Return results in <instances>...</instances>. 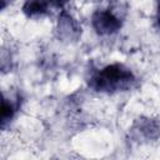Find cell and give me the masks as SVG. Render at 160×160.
<instances>
[{
  "label": "cell",
  "instance_id": "obj_1",
  "mask_svg": "<svg viewBox=\"0 0 160 160\" xmlns=\"http://www.w3.org/2000/svg\"><path fill=\"white\" fill-rule=\"evenodd\" d=\"M136 81L130 68L121 62H111L92 71L88 79L89 86L98 92L114 94L130 90Z\"/></svg>",
  "mask_w": 160,
  "mask_h": 160
},
{
  "label": "cell",
  "instance_id": "obj_2",
  "mask_svg": "<svg viewBox=\"0 0 160 160\" xmlns=\"http://www.w3.org/2000/svg\"><path fill=\"white\" fill-rule=\"evenodd\" d=\"M91 26L100 36L116 34L122 26V19L112 9H98L91 16Z\"/></svg>",
  "mask_w": 160,
  "mask_h": 160
},
{
  "label": "cell",
  "instance_id": "obj_3",
  "mask_svg": "<svg viewBox=\"0 0 160 160\" xmlns=\"http://www.w3.org/2000/svg\"><path fill=\"white\" fill-rule=\"evenodd\" d=\"M58 31L64 40L72 41V40H76L81 34V28L78 24L76 19L72 18L71 14L61 9L58 18Z\"/></svg>",
  "mask_w": 160,
  "mask_h": 160
},
{
  "label": "cell",
  "instance_id": "obj_4",
  "mask_svg": "<svg viewBox=\"0 0 160 160\" xmlns=\"http://www.w3.org/2000/svg\"><path fill=\"white\" fill-rule=\"evenodd\" d=\"M132 130L136 136H141L145 140H156L160 138V122L150 118L138 119L132 126Z\"/></svg>",
  "mask_w": 160,
  "mask_h": 160
},
{
  "label": "cell",
  "instance_id": "obj_5",
  "mask_svg": "<svg viewBox=\"0 0 160 160\" xmlns=\"http://www.w3.org/2000/svg\"><path fill=\"white\" fill-rule=\"evenodd\" d=\"M49 2L46 0H25L21 11L29 19L42 18L49 12Z\"/></svg>",
  "mask_w": 160,
  "mask_h": 160
},
{
  "label": "cell",
  "instance_id": "obj_6",
  "mask_svg": "<svg viewBox=\"0 0 160 160\" xmlns=\"http://www.w3.org/2000/svg\"><path fill=\"white\" fill-rule=\"evenodd\" d=\"M18 102L8 99L4 96L2 99V106H1V126L2 129L6 126V124H10V121L14 119L16 111H18Z\"/></svg>",
  "mask_w": 160,
  "mask_h": 160
},
{
  "label": "cell",
  "instance_id": "obj_7",
  "mask_svg": "<svg viewBox=\"0 0 160 160\" xmlns=\"http://www.w3.org/2000/svg\"><path fill=\"white\" fill-rule=\"evenodd\" d=\"M51 8L56 9H64V6L69 2V0H46Z\"/></svg>",
  "mask_w": 160,
  "mask_h": 160
},
{
  "label": "cell",
  "instance_id": "obj_8",
  "mask_svg": "<svg viewBox=\"0 0 160 160\" xmlns=\"http://www.w3.org/2000/svg\"><path fill=\"white\" fill-rule=\"evenodd\" d=\"M156 22L160 26V1L158 4V8H156Z\"/></svg>",
  "mask_w": 160,
  "mask_h": 160
},
{
  "label": "cell",
  "instance_id": "obj_9",
  "mask_svg": "<svg viewBox=\"0 0 160 160\" xmlns=\"http://www.w3.org/2000/svg\"><path fill=\"white\" fill-rule=\"evenodd\" d=\"M10 1H11V0H1V9L5 10L6 6H8V4H10Z\"/></svg>",
  "mask_w": 160,
  "mask_h": 160
}]
</instances>
